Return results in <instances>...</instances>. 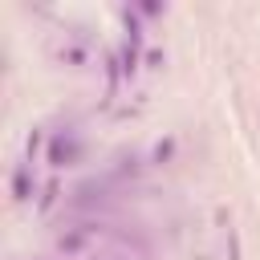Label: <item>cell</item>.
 <instances>
[{"instance_id":"6da1fadb","label":"cell","mask_w":260,"mask_h":260,"mask_svg":"<svg viewBox=\"0 0 260 260\" xmlns=\"http://www.w3.org/2000/svg\"><path fill=\"white\" fill-rule=\"evenodd\" d=\"M77 158H81V138H77L73 130H57L53 142H49V162H53V167H69V162H77Z\"/></svg>"},{"instance_id":"7a4b0ae2","label":"cell","mask_w":260,"mask_h":260,"mask_svg":"<svg viewBox=\"0 0 260 260\" xmlns=\"http://www.w3.org/2000/svg\"><path fill=\"white\" fill-rule=\"evenodd\" d=\"M102 191H106L102 183H81V187L73 191V207H93V203H102V199H106Z\"/></svg>"},{"instance_id":"3957f363","label":"cell","mask_w":260,"mask_h":260,"mask_svg":"<svg viewBox=\"0 0 260 260\" xmlns=\"http://www.w3.org/2000/svg\"><path fill=\"white\" fill-rule=\"evenodd\" d=\"M89 232H93V228H81V232H65V236L57 240V248H61L65 256H73V252H81V248H85V240H89Z\"/></svg>"},{"instance_id":"277c9868","label":"cell","mask_w":260,"mask_h":260,"mask_svg":"<svg viewBox=\"0 0 260 260\" xmlns=\"http://www.w3.org/2000/svg\"><path fill=\"white\" fill-rule=\"evenodd\" d=\"M12 195H16V199H28V195H32V175H28V167H16V175H12Z\"/></svg>"}]
</instances>
